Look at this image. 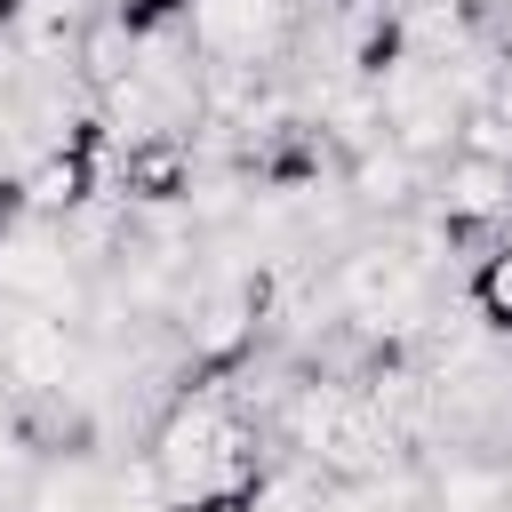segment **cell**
Instances as JSON below:
<instances>
[{
  "label": "cell",
  "instance_id": "5b68a950",
  "mask_svg": "<svg viewBox=\"0 0 512 512\" xmlns=\"http://www.w3.org/2000/svg\"><path fill=\"white\" fill-rule=\"evenodd\" d=\"M80 352H88V336H80L64 312H24V304H16V312L0 320V376H8V392L72 384Z\"/></svg>",
  "mask_w": 512,
  "mask_h": 512
},
{
  "label": "cell",
  "instance_id": "30bf717a",
  "mask_svg": "<svg viewBox=\"0 0 512 512\" xmlns=\"http://www.w3.org/2000/svg\"><path fill=\"white\" fill-rule=\"evenodd\" d=\"M472 312H480L496 336H512V240H496V248L472 264Z\"/></svg>",
  "mask_w": 512,
  "mask_h": 512
},
{
  "label": "cell",
  "instance_id": "4fadbf2b",
  "mask_svg": "<svg viewBox=\"0 0 512 512\" xmlns=\"http://www.w3.org/2000/svg\"><path fill=\"white\" fill-rule=\"evenodd\" d=\"M488 112H496V120L512 128V64H504V80H496V96H488Z\"/></svg>",
  "mask_w": 512,
  "mask_h": 512
},
{
  "label": "cell",
  "instance_id": "52a82bcc",
  "mask_svg": "<svg viewBox=\"0 0 512 512\" xmlns=\"http://www.w3.org/2000/svg\"><path fill=\"white\" fill-rule=\"evenodd\" d=\"M432 216H448V224H504V216H512L504 160H488V152H448V160L432 168Z\"/></svg>",
  "mask_w": 512,
  "mask_h": 512
},
{
  "label": "cell",
  "instance_id": "ba28073f",
  "mask_svg": "<svg viewBox=\"0 0 512 512\" xmlns=\"http://www.w3.org/2000/svg\"><path fill=\"white\" fill-rule=\"evenodd\" d=\"M24 184H32V216H40V224H72L80 208H96V192L112 184V168H104L96 152L56 144V152H40V160L24 168Z\"/></svg>",
  "mask_w": 512,
  "mask_h": 512
},
{
  "label": "cell",
  "instance_id": "8fae6325",
  "mask_svg": "<svg viewBox=\"0 0 512 512\" xmlns=\"http://www.w3.org/2000/svg\"><path fill=\"white\" fill-rule=\"evenodd\" d=\"M104 8H112V24L128 40H160V32H184L192 24V0H104Z\"/></svg>",
  "mask_w": 512,
  "mask_h": 512
},
{
  "label": "cell",
  "instance_id": "7a4b0ae2",
  "mask_svg": "<svg viewBox=\"0 0 512 512\" xmlns=\"http://www.w3.org/2000/svg\"><path fill=\"white\" fill-rule=\"evenodd\" d=\"M184 32L208 64H288L296 56V8L288 0H192Z\"/></svg>",
  "mask_w": 512,
  "mask_h": 512
},
{
  "label": "cell",
  "instance_id": "7c38bea8",
  "mask_svg": "<svg viewBox=\"0 0 512 512\" xmlns=\"http://www.w3.org/2000/svg\"><path fill=\"white\" fill-rule=\"evenodd\" d=\"M24 216H32V184H24V168H16V160H0V240H8V232H24Z\"/></svg>",
  "mask_w": 512,
  "mask_h": 512
},
{
  "label": "cell",
  "instance_id": "9a60e30c",
  "mask_svg": "<svg viewBox=\"0 0 512 512\" xmlns=\"http://www.w3.org/2000/svg\"><path fill=\"white\" fill-rule=\"evenodd\" d=\"M504 184H512V160H504Z\"/></svg>",
  "mask_w": 512,
  "mask_h": 512
},
{
  "label": "cell",
  "instance_id": "6da1fadb",
  "mask_svg": "<svg viewBox=\"0 0 512 512\" xmlns=\"http://www.w3.org/2000/svg\"><path fill=\"white\" fill-rule=\"evenodd\" d=\"M0 296L24 304V312H64L80 320L88 312V264L80 248L48 224V232H8L0 240Z\"/></svg>",
  "mask_w": 512,
  "mask_h": 512
},
{
  "label": "cell",
  "instance_id": "277c9868",
  "mask_svg": "<svg viewBox=\"0 0 512 512\" xmlns=\"http://www.w3.org/2000/svg\"><path fill=\"white\" fill-rule=\"evenodd\" d=\"M200 168H208V152H200L192 136H144V144H120V152H112V200H128L136 216H152V208H184L192 184H200Z\"/></svg>",
  "mask_w": 512,
  "mask_h": 512
},
{
  "label": "cell",
  "instance_id": "3957f363",
  "mask_svg": "<svg viewBox=\"0 0 512 512\" xmlns=\"http://www.w3.org/2000/svg\"><path fill=\"white\" fill-rule=\"evenodd\" d=\"M376 96H384V136H392L400 152H416L424 168H440V160L456 152V136H464V104L440 88L432 64H408V72L384 80Z\"/></svg>",
  "mask_w": 512,
  "mask_h": 512
},
{
  "label": "cell",
  "instance_id": "8992f818",
  "mask_svg": "<svg viewBox=\"0 0 512 512\" xmlns=\"http://www.w3.org/2000/svg\"><path fill=\"white\" fill-rule=\"evenodd\" d=\"M344 192H352V208H360V216L400 224V216H416V200L432 192V168H424L416 152H400L392 136H376L368 152H352V160H344Z\"/></svg>",
  "mask_w": 512,
  "mask_h": 512
},
{
  "label": "cell",
  "instance_id": "9c48e42d",
  "mask_svg": "<svg viewBox=\"0 0 512 512\" xmlns=\"http://www.w3.org/2000/svg\"><path fill=\"white\" fill-rule=\"evenodd\" d=\"M408 64H416V32H408V8H376V16L360 24V40H352L344 72H352L360 88H384V80H400Z\"/></svg>",
  "mask_w": 512,
  "mask_h": 512
},
{
  "label": "cell",
  "instance_id": "5bb4252c",
  "mask_svg": "<svg viewBox=\"0 0 512 512\" xmlns=\"http://www.w3.org/2000/svg\"><path fill=\"white\" fill-rule=\"evenodd\" d=\"M312 8H320V16H352L360 0H312Z\"/></svg>",
  "mask_w": 512,
  "mask_h": 512
}]
</instances>
